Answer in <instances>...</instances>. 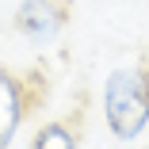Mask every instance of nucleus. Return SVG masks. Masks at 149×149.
<instances>
[{
  "label": "nucleus",
  "instance_id": "f257e3e1",
  "mask_svg": "<svg viewBox=\"0 0 149 149\" xmlns=\"http://www.w3.org/2000/svg\"><path fill=\"white\" fill-rule=\"evenodd\" d=\"M103 118L115 141H134L149 126V57L115 65L103 80Z\"/></svg>",
  "mask_w": 149,
  "mask_h": 149
},
{
  "label": "nucleus",
  "instance_id": "f03ea898",
  "mask_svg": "<svg viewBox=\"0 0 149 149\" xmlns=\"http://www.w3.org/2000/svg\"><path fill=\"white\" fill-rule=\"evenodd\" d=\"M46 103V73L4 69L0 65V145H12L23 118Z\"/></svg>",
  "mask_w": 149,
  "mask_h": 149
},
{
  "label": "nucleus",
  "instance_id": "7ed1b4c3",
  "mask_svg": "<svg viewBox=\"0 0 149 149\" xmlns=\"http://www.w3.org/2000/svg\"><path fill=\"white\" fill-rule=\"evenodd\" d=\"M69 19H73L69 0H23L15 12V31L31 46H50L61 38Z\"/></svg>",
  "mask_w": 149,
  "mask_h": 149
},
{
  "label": "nucleus",
  "instance_id": "20e7f679",
  "mask_svg": "<svg viewBox=\"0 0 149 149\" xmlns=\"http://www.w3.org/2000/svg\"><path fill=\"white\" fill-rule=\"evenodd\" d=\"M84 138H80V130L69 123V118H54V123H46L35 138H31V145L35 149H69V145H80Z\"/></svg>",
  "mask_w": 149,
  "mask_h": 149
}]
</instances>
